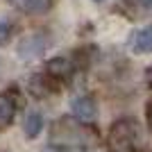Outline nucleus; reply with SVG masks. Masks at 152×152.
Wrapping results in <instances>:
<instances>
[{
	"instance_id": "nucleus-1",
	"label": "nucleus",
	"mask_w": 152,
	"mask_h": 152,
	"mask_svg": "<svg viewBox=\"0 0 152 152\" xmlns=\"http://www.w3.org/2000/svg\"><path fill=\"white\" fill-rule=\"evenodd\" d=\"M50 145L59 150H89L100 143V134L89 123H82L73 116H61L50 125Z\"/></svg>"
},
{
	"instance_id": "nucleus-2",
	"label": "nucleus",
	"mask_w": 152,
	"mask_h": 152,
	"mask_svg": "<svg viewBox=\"0 0 152 152\" xmlns=\"http://www.w3.org/2000/svg\"><path fill=\"white\" fill-rule=\"evenodd\" d=\"M109 152H143L141 127L134 118H118L107 134Z\"/></svg>"
},
{
	"instance_id": "nucleus-3",
	"label": "nucleus",
	"mask_w": 152,
	"mask_h": 152,
	"mask_svg": "<svg viewBox=\"0 0 152 152\" xmlns=\"http://www.w3.org/2000/svg\"><path fill=\"white\" fill-rule=\"evenodd\" d=\"M73 73H75V66L66 57H55L45 64V75L55 84H68L73 80Z\"/></svg>"
},
{
	"instance_id": "nucleus-4",
	"label": "nucleus",
	"mask_w": 152,
	"mask_h": 152,
	"mask_svg": "<svg viewBox=\"0 0 152 152\" xmlns=\"http://www.w3.org/2000/svg\"><path fill=\"white\" fill-rule=\"evenodd\" d=\"M70 111H73V118H77L82 123H91L98 116V104L89 95H80L70 102Z\"/></svg>"
},
{
	"instance_id": "nucleus-5",
	"label": "nucleus",
	"mask_w": 152,
	"mask_h": 152,
	"mask_svg": "<svg viewBox=\"0 0 152 152\" xmlns=\"http://www.w3.org/2000/svg\"><path fill=\"white\" fill-rule=\"evenodd\" d=\"M45 45H48V39L43 37V34H30V37H25L23 41L18 43V55L23 59H34V57H41L45 50Z\"/></svg>"
},
{
	"instance_id": "nucleus-6",
	"label": "nucleus",
	"mask_w": 152,
	"mask_h": 152,
	"mask_svg": "<svg viewBox=\"0 0 152 152\" xmlns=\"http://www.w3.org/2000/svg\"><path fill=\"white\" fill-rule=\"evenodd\" d=\"M16 93L12 91H2L0 93V132H5L7 127L14 123V116H16Z\"/></svg>"
},
{
	"instance_id": "nucleus-7",
	"label": "nucleus",
	"mask_w": 152,
	"mask_h": 152,
	"mask_svg": "<svg viewBox=\"0 0 152 152\" xmlns=\"http://www.w3.org/2000/svg\"><path fill=\"white\" fill-rule=\"evenodd\" d=\"M12 2V7H16L18 12L30 14V16H41V14L50 12L52 0H7Z\"/></svg>"
},
{
	"instance_id": "nucleus-8",
	"label": "nucleus",
	"mask_w": 152,
	"mask_h": 152,
	"mask_svg": "<svg viewBox=\"0 0 152 152\" xmlns=\"http://www.w3.org/2000/svg\"><path fill=\"white\" fill-rule=\"evenodd\" d=\"M27 84H30V91L37 95V98H45V95H50V93L57 91V84L52 82L45 73H43V75H41V73L32 75L30 80H27Z\"/></svg>"
},
{
	"instance_id": "nucleus-9",
	"label": "nucleus",
	"mask_w": 152,
	"mask_h": 152,
	"mask_svg": "<svg viewBox=\"0 0 152 152\" xmlns=\"http://www.w3.org/2000/svg\"><path fill=\"white\" fill-rule=\"evenodd\" d=\"M132 50L139 52V55L152 52V25L141 27V30L132 37Z\"/></svg>"
},
{
	"instance_id": "nucleus-10",
	"label": "nucleus",
	"mask_w": 152,
	"mask_h": 152,
	"mask_svg": "<svg viewBox=\"0 0 152 152\" xmlns=\"http://www.w3.org/2000/svg\"><path fill=\"white\" fill-rule=\"evenodd\" d=\"M23 129H25V136L27 139H37L41 129H43V118L39 111H30L25 116V123H23Z\"/></svg>"
},
{
	"instance_id": "nucleus-11",
	"label": "nucleus",
	"mask_w": 152,
	"mask_h": 152,
	"mask_svg": "<svg viewBox=\"0 0 152 152\" xmlns=\"http://www.w3.org/2000/svg\"><path fill=\"white\" fill-rule=\"evenodd\" d=\"M7 41H9V27L5 23H0V45L7 43Z\"/></svg>"
},
{
	"instance_id": "nucleus-12",
	"label": "nucleus",
	"mask_w": 152,
	"mask_h": 152,
	"mask_svg": "<svg viewBox=\"0 0 152 152\" xmlns=\"http://www.w3.org/2000/svg\"><path fill=\"white\" fill-rule=\"evenodd\" d=\"M145 118H148V127H150V132H152V100L148 102V109H145Z\"/></svg>"
},
{
	"instance_id": "nucleus-13",
	"label": "nucleus",
	"mask_w": 152,
	"mask_h": 152,
	"mask_svg": "<svg viewBox=\"0 0 152 152\" xmlns=\"http://www.w3.org/2000/svg\"><path fill=\"white\" fill-rule=\"evenodd\" d=\"M145 80H148V86L152 89V66H150V68L145 70Z\"/></svg>"
},
{
	"instance_id": "nucleus-14",
	"label": "nucleus",
	"mask_w": 152,
	"mask_h": 152,
	"mask_svg": "<svg viewBox=\"0 0 152 152\" xmlns=\"http://www.w3.org/2000/svg\"><path fill=\"white\" fill-rule=\"evenodd\" d=\"M141 2H143V5H152V0H141Z\"/></svg>"
},
{
	"instance_id": "nucleus-15",
	"label": "nucleus",
	"mask_w": 152,
	"mask_h": 152,
	"mask_svg": "<svg viewBox=\"0 0 152 152\" xmlns=\"http://www.w3.org/2000/svg\"><path fill=\"white\" fill-rule=\"evenodd\" d=\"M95 2H102V0H95Z\"/></svg>"
}]
</instances>
